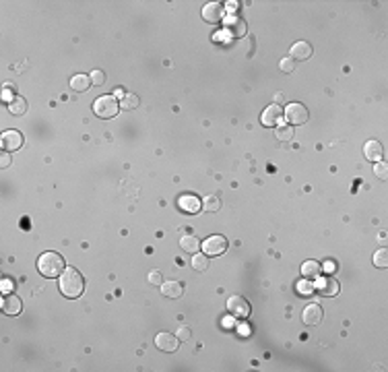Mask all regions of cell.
I'll return each mask as SVG.
<instances>
[{"label":"cell","mask_w":388,"mask_h":372,"mask_svg":"<svg viewBox=\"0 0 388 372\" xmlns=\"http://www.w3.org/2000/svg\"><path fill=\"white\" fill-rule=\"evenodd\" d=\"M70 87H72L74 91H87V89L91 87V77H87V75H76V77H72Z\"/></svg>","instance_id":"7402d4cb"},{"label":"cell","mask_w":388,"mask_h":372,"mask_svg":"<svg viewBox=\"0 0 388 372\" xmlns=\"http://www.w3.org/2000/svg\"><path fill=\"white\" fill-rule=\"evenodd\" d=\"M283 100H285L283 93H277V95H275V104H277V102H283Z\"/></svg>","instance_id":"d590c367"},{"label":"cell","mask_w":388,"mask_h":372,"mask_svg":"<svg viewBox=\"0 0 388 372\" xmlns=\"http://www.w3.org/2000/svg\"><path fill=\"white\" fill-rule=\"evenodd\" d=\"M205 252L211 254V257H219V254H223L227 250V240L223 236H209L203 244Z\"/></svg>","instance_id":"ba28073f"},{"label":"cell","mask_w":388,"mask_h":372,"mask_svg":"<svg viewBox=\"0 0 388 372\" xmlns=\"http://www.w3.org/2000/svg\"><path fill=\"white\" fill-rule=\"evenodd\" d=\"M176 335H178L180 341H188V339H190V329H188V327H182V329H178Z\"/></svg>","instance_id":"d6a6232c"},{"label":"cell","mask_w":388,"mask_h":372,"mask_svg":"<svg viewBox=\"0 0 388 372\" xmlns=\"http://www.w3.org/2000/svg\"><path fill=\"white\" fill-rule=\"evenodd\" d=\"M250 302L244 296H231L227 298V312L234 319H248L250 317Z\"/></svg>","instance_id":"277c9868"},{"label":"cell","mask_w":388,"mask_h":372,"mask_svg":"<svg viewBox=\"0 0 388 372\" xmlns=\"http://www.w3.org/2000/svg\"><path fill=\"white\" fill-rule=\"evenodd\" d=\"M388 168H386V164L384 162H376V166H374V174L378 176L380 180H386L388 178V172H386Z\"/></svg>","instance_id":"f1b7e54d"},{"label":"cell","mask_w":388,"mask_h":372,"mask_svg":"<svg viewBox=\"0 0 388 372\" xmlns=\"http://www.w3.org/2000/svg\"><path fill=\"white\" fill-rule=\"evenodd\" d=\"M302 273H304L306 279H318L320 273H322V269H320V265H318L316 261H306V263L302 265Z\"/></svg>","instance_id":"ffe728a7"},{"label":"cell","mask_w":388,"mask_h":372,"mask_svg":"<svg viewBox=\"0 0 388 372\" xmlns=\"http://www.w3.org/2000/svg\"><path fill=\"white\" fill-rule=\"evenodd\" d=\"M203 207H205L207 211H213V213H215V211H219V209H221V203H219V199H217V197H207V199H205V203H203Z\"/></svg>","instance_id":"4316f807"},{"label":"cell","mask_w":388,"mask_h":372,"mask_svg":"<svg viewBox=\"0 0 388 372\" xmlns=\"http://www.w3.org/2000/svg\"><path fill=\"white\" fill-rule=\"evenodd\" d=\"M180 246H182V250L188 252V254H197L199 248H201V242H199L197 236H184V238L180 240Z\"/></svg>","instance_id":"44dd1931"},{"label":"cell","mask_w":388,"mask_h":372,"mask_svg":"<svg viewBox=\"0 0 388 372\" xmlns=\"http://www.w3.org/2000/svg\"><path fill=\"white\" fill-rule=\"evenodd\" d=\"M91 83H95V87H102V85L106 83V72L100 70V68H95V70L91 72Z\"/></svg>","instance_id":"83f0119b"},{"label":"cell","mask_w":388,"mask_h":372,"mask_svg":"<svg viewBox=\"0 0 388 372\" xmlns=\"http://www.w3.org/2000/svg\"><path fill=\"white\" fill-rule=\"evenodd\" d=\"M279 66H281L283 72H294V70H296V62L291 60V58H283Z\"/></svg>","instance_id":"f546056e"},{"label":"cell","mask_w":388,"mask_h":372,"mask_svg":"<svg viewBox=\"0 0 388 372\" xmlns=\"http://www.w3.org/2000/svg\"><path fill=\"white\" fill-rule=\"evenodd\" d=\"M298 291L302 293V296H310V293L314 291V285H310L308 281H300L298 283Z\"/></svg>","instance_id":"4dcf8cb0"},{"label":"cell","mask_w":388,"mask_h":372,"mask_svg":"<svg viewBox=\"0 0 388 372\" xmlns=\"http://www.w3.org/2000/svg\"><path fill=\"white\" fill-rule=\"evenodd\" d=\"M180 209H184L186 213H197V211H201V207H203V203L197 199V197H192V194H184V197H180Z\"/></svg>","instance_id":"ac0fdd59"},{"label":"cell","mask_w":388,"mask_h":372,"mask_svg":"<svg viewBox=\"0 0 388 372\" xmlns=\"http://www.w3.org/2000/svg\"><path fill=\"white\" fill-rule=\"evenodd\" d=\"M363 155H365V160H370V162H382L384 158V149L378 141H367L365 147H363Z\"/></svg>","instance_id":"2e32d148"},{"label":"cell","mask_w":388,"mask_h":372,"mask_svg":"<svg viewBox=\"0 0 388 372\" xmlns=\"http://www.w3.org/2000/svg\"><path fill=\"white\" fill-rule=\"evenodd\" d=\"M223 23H225V33H227L229 37H234V40L246 35V21H244V19H240V17H227Z\"/></svg>","instance_id":"8992f818"},{"label":"cell","mask_w":388,"mask_h":372,"mask_svg":"<svg viewBox=\"0 0 388 372\" xmlns=\"http://www.w3.org/2000/svg\"><path fill=\"white\" fill-rule=\"evenodd\" d=\"M374 265L378 269H386L388 267V250L386 248H380L378 252H374Z\"/></svg>","instance_id":"484cf974"},{"label":"cell","mask_w":388,"mask_h":372,"mask_svg":"<svg viewBox=\"0 0 388 372\" xmlns=\"http://www.w3.org/2000/svg\"><path fill=\"white\" fill-rule=\"evenodd\" d=\"M283 114H285V118L289 120V124H291V126H294V124H304V122L310 118L308 108H306L304 104H298V102L289 104V106L283 110Z\"/></svg>","instance_id":"5b68a950"},{"label":"cell","mask_w":388,"mask_h":372,"mask_svg":"<svg viewBox=\"0 0 388 372\" xmlns=\"http://www.w3.org/2000/svg\"><path fill=\"white\" fill-rule=\"evenodd\" d=\"M141 100H139V95L137 93H124V97L120 100V108L124 110H134V108H139Z\"/></svg>","instance_id":"603a6c76"},{"label":"cell","mask_w":388,"mask_h":372,"mask_svg":"<svg viewBox=\"0 0 388 372\" xmlns=\"http://www.w3.org/2000/svg\"><path fill=\"white\" fill-rule=\"evenodd\" d=\"M182 291H184V287L180 281H163L161 283V293L165 298H180Z\"/></svg>","instance_id":"e0dca14e"},{"label":"cell","mask_w":388,"mask_h":372,"mask_svg":"<svg viewBox=\"0 0 388 372\" xmlns=\"http://www.w3.org/2000/svg\"><path fill=\"white\" fill-rule=\"evenodd\" d=\"M281 116H283V108H281L279 104H270V106L262 112L260 122H262L264 126H277L279 120H281Z\"/></svg>","instance_id":"8fae6325"},{"label":"cell","mask_w":388,"mask_h":372,"mask_svg":"<svg viewBox=\"0 0 388 372\" xmlns=\"http://www.w3.org/2000/svg\"><path fill=\"white\" fill-rule=\"evenodd\" d=\"M85 289V279L76 269H64L60 275V291L66 298H79Z\"/></svg>","instance_id":"7a4b0ae2"},{"label":"cell","mask_w":388,"mask_h":372,"mask_svg":"<svg viewBox=\"0 0 388 372\" xmlns=\"http://www.w3.org/2000/svg\"><path fill=\"white\" fill-rule=\"evenodd\" d=\"M149 283H153V285H161V283H163L161 273H159V271H151V273H149Z\"/></svg>","instance_id":"1f68e13d"},{"label":"cell","mask_w":388,"mask_h":372,"mask_svg":"<svg viewBox=\"0 0 388 372\" xmlns=\"http://www.w3.org/2000/svg\"><path fill=\"white\" fill-rule=\"evenodd\" d=\"M314 289H318L322 296L333 298V296H337V293H339V281L335 277H322V279H318Z\"/></svg>","instance_id":"7c38bea8"},{"label":"cell","mask_w":388,"mask_h":372,"mask_svg":"<svg viewBox=\"0 0 388 372\" xmlns=\"http://www.w3.org/2000/svg\"><path fill=\"white\" fill-rule=\"evenodd\" d=\"M9 112H11L13 116H23V114L27 112V102H25V97L15 95L13 100L9 102Z\"/></svg>","instance_id":"d6986e66"},{"label":"cell","mask_w":388,"mask_h":372,"mask_svg":"<svg viewBox=\"0 0 388 372\" xmlns=\"http://www.w3.org/2000/svg\"><path fill=\"white\" fill-rule=\"evenodd\" d=\"M3 289H5V291H11V289H13V283H11L9 279H5V281H3Z\"/></svg>","instance_id":"e575fe53"},{"label":"cell","mask_w":388,"mask_h":372,"mask_svg":"<svg viewBox=\"0 0 388 372\" xmlns=\"http://www.w3.org/2000/svg\"><path fill=\"white\" fill-rule=\"evenodd\" d=\"M37 269H40V273L44 277L48 279H54V277H60L62 273H64V259H62V254L60 252H44L40 261H37Z\"/></svg>","instance_id":"6da1fadb"},{"label":"cell","mask_w":388,"mask_h":372,"mask_svg":"<svg viewBox=\"0 0 388 372\" xmlns=\"http://www.w3.org/2000/svg\"><path fill=\"white\" fill-rule=\"evenodd\" d=\"M0 306H3L5 315H11V317L19 315V312L23 310V302L19 300L17 296H13V293H7V296L3 298V302H0Z\"/></svg>","instance_id":"4fadbf2b"},{"label":"cell","mask_w":388,"mask_h":372,"mask_svg":"<svg viewBox=\"0 0 388 372\" xmlns=\"http://www.w3.org/2000/svg\"><path fill=\"white\" fill-rule=\"evenodd\" d=\"M302 319H304L306 325H320V323H322V308H320L318 304H310V306H306Z\"/></svg>","instance_id":"9a60e30c"},{"label":"cell","mask_w":388,"mask_h":372,"mask_svg":"<svg viewBox=\"0 0 388 372\" xmlns=\"http://www.w3.org/2000/svg\"><path fill=\"white\" fill-rule=\"evenodd\" d=\"M155 345H157L161 351H176L178 345H180V339H178V335H171V333L161 331V333L155 335Z\"/></svg>","instance_id":"9c48e42d"},{"label":"cell","mask_w":388,"mask_h":372,"mask_svg":"<svg viewBox=\"0 0 388 372\" xmlns=\"http://www.w3.org/2000/svg\"><path fill=\"white\" fill-rule=\"evenodd\" d=\"M192 267L197 269V271H207L209 269V259H207V254H192Z\"/></svg>","instance_id":"d4e9b609"},{"label":"cell","mask_w":388,"mask_h":372,"mask_svg":"<svg viewBox=\"0 0 388 372\" xmlns=\"http://www.w3.org/2000/svg\"><path fill=\"white\" fill-rule=\"evenodd\" d=\"M296 132H294V126L291 124H277V139L279 141H289L294 139Z\"/></svg>","instance_id":"cb8c5ba5"},{"label":"cell","mask_w":388,"mask_h":372,"mask_svg":"<svg viewBox=\"0 0 388 372\" xmlns=\"http://www.w3.org/2000/svg\"><path fill=\"white\" fill-rule=\"evenodd\" d=\"M223 17H225V9L219 3H209L203 7V19L209 23H219L223 21Z\"/></svg>","instance_id":"30bf717a"},{"label":"cell","mask_w":388,"mask_h":372,"mask_svg":"<svg viewBox=\"0 0 388 372\" xmlns=\"http://www.w3.org/2000/svg\"><path fill=\"white\" fill-rule=\"evenodd\" d=\"M11 166V153H3V155H0V168H9Z\"/></svg>","instance_id":"836d02e7"},{"label":"cell","mask_w":388,"mask_h":372,"mask_svg":"<svg viewBox=\"0 0 388 372\" xmlns=\"http://www.w3.org/2000/svg\"><path fill=\"white\" fill-rule=\"evenodd\" d=\"M118 110H120V104L116 102L114 95H102V97H97V100L93 102L95 116H100V118H104V120L114 118V116L118 114Z\"/></svg>","instance_id":"3957f363"},{"label":"cell","mask_w":388,"mask_h":372,"mask_svg":"<svg viewBox=\"0 0 388 372\" xmlns=\"http://www.w3.org/2000/svg\"><path fill=\"white\" fill-rule=\"evenodd\" d=\"M0 143H3L5 151H17V149L23 147V134L19 130H7L0 136Z\"/></svg>","instance_id":"52a82bcc"},{"label":"cell","mask_w":388,"mask_h":372,"mask_svg":"<svg viewBox=\"0 0 388 372\" xmlns=\"http://www.w3.org/2000/svg\"><path fill=\"white\" fill-rule=\"evenodd\" d=\"M312 46H310L308 42H298V44H294V46H291V50H289V58H291V60H308V58L310 56H312Z\"/></svg>","instance_id":"5bb4252c"}]
</instances>
